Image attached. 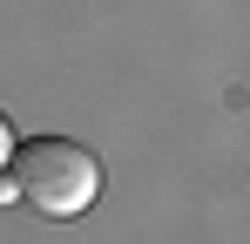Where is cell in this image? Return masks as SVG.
Returning a JSON list of instances; mask_svg holds the SVG:
<instances>
[{
	"label": "cell",
	"mask_w": 250,
	"mask_h": 244,
	"mask_svg": "<svg viewBox=\"0 0 250 244\" xmlns=\"http://www.w3.org/2000/svg\"><path fill=\"white\" fill-rule=\"evenodd\" d=\"M14 149H21V136H14V129H7V116H0V170L14 163Z\"/></svg>",
	"instance_id": "7a4b0ae2"
},
{
	"label": "cell",
	"mask_w": 250,
	"mask_h": 244,
	"mask_svg": "<svg viewBox=\"0 0 250 244\" xmlns=\"http://www.w3.org/2000/svg\"><path fill=\"white\" fill-rule=\"evenodd\" d=\"M14 183L21 203H34L41 217H82L102 197V163L68 136H27L14 149Z\"/></svg>",
	"instance_id": "6da1fadb"
},
{
	"label": "cell",
	"mask_w": 250,
	"mask_h": 244,
	"mask_svg": "<svg viewBox=\"0 0 250 244\" xmlns=\"http://www.w3.org/2000/svg\"><path fill=\"white\" fill-rule=\"evenodd\" d=\"M21 197V183H7V176H0V203H14Z\"/></svg>",
	"instance_id": "3957f363"
}]
</instances>
